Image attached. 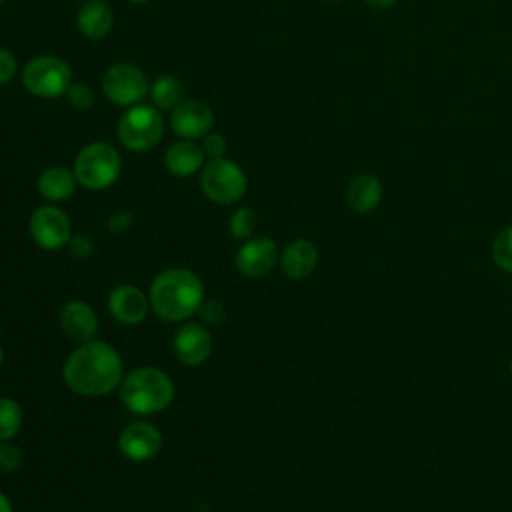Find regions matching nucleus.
<instances>
[{
	"instance_id": "f257e3e1",
	"label": "nucleus",
	"mask_w": 512,
	"mask_h": 512,
	"mask_svg": "<svg viewBox=\"0 0 512 512\" xmlns=\"http://www.w3.org/2000/svg\"><path fill=\"white\" fill-rule=\"evenodd\" d=\"M66 386L86 398H98L114 392L124 374L118 350L104 340H90L78 344L62 366Z\"/></svg>"
},
{
	"instance_id": "f03ea898",
	"label": "nucleus",
	"mask_w": 512,
	"mask_h": 512,
	"mask_svg": "<svg viewBox=\"0 0 512 512\" xmlns=\"http://www.w3.org/2000/svg\"><path fill=\"white\" fill-rule=\"evenodd\" d=\"M152 312L166 322H184L198 314L204 302L202 278L190 268H166L148 290Z\"/></svg>"
},
{
	"instance_id": "7ed1b4c3",
	"label": "nucleus",
	"mask_w": 512,
	"mask_h": 512,
	"mask_svg": "<svg viewBox=\"0 0 512 512\" xmlns=\"http://www.w3.org/2000/svg\"><path fill=\"white\" fill-rule=\"evenodd\" d=\"M122 404L140 416H150L166 410L174 398L172 378L154 366L130 370L120 382Z\"/></svg>"
},
{
	"instance_id": "20e7f679",
	"label": "nucleus",
	"mask_w": 512,
	"mask_h": 512,
	"mask_svg": "<svg viewBox=\"0 0 512 512\" xmlns=\"http://www.w3.org/2000/svg\"><path fill=\"white\" fill-rule=\"evenodd\" d=\"M120 170V152L108 142L86 144L74 160L76 180L88 190H104L112 186L120 176Z\"/></svg>"
},
{
	"instance_id": "39448f33",
	"label": "nucleus",
	"mask_w": 512,
	"mask_h": 512,
	"mask_svg": "<svg viewBox=\"0 0 512 512\" xmlns=\"http://www.w3.org/2000/svg\"><path fill=\"white\" fill-rule=\"evenodd\" d=\"M116 134L126 150L146 152L162 140L164 118L156 106L134 104L120 116Z\"/></svg>"
},
{
	"instance_id": "423d86ee",
	"label": "nucleus",
	"mask_w": 512,
	"mask_h": 512,
	"mask_svg": "<svg viewBox=\"0 0 512 512\" xmlns=\"http://www.w3.org/2000/svg\"><path fill=\"white\" fill-rule=\"evenodd\" d=\"M200 188L212 202L232 204L246 194L248 178L236 162L228 158H214L202 166Z\"/></svg>"
},
{
	"instance_id": "0eeeda50",
	"label": "nucleus",
	"mask_w": 512,
	"mask_h": 512,
	"mask_svg": "<svg viewBox=\"0 0 512 512\" xmlns=\"http://www.w3.org/2000/svg\"><path fill=\"white\" fill-rule=\"evenodd\" d=\"M22 84L38 98H58L72 86V70L58 56H36L24 66Z\"/></svg>"
},
{
	"instance_id": "6e6552de",
	"label": "nucleus",
	"mask_w": 512,
	"mask_h": 512,
	"mask_svg": "<svg viewBox=\"0 0 512 512\" xmlns=\"http://www.w3.org/2000/svg\"><path fill=\"white\" fill-rule=\"evenodd\" d=\"M102 90L110 102L118 106H134L150 92V86L148 78L138 66L118 62L104 72Z\"/></svg>"
},
{
	"instance_id": "1a4fd4ad",
	"label": "nucleus",
	"mask_w": 512,
	"mask_h": 512,
	"mask_svg": "<svg viewBox=\"0 0 512 512\" xmlns=\"http://www.w3.org/2000/svg\"><path fill=\"white\" fill-rule=\"evenodd\" d=\"M28 230L36 246L44 250H60L72 238L70 218L54 204L38 206L28 220Z\"/></svg>"
},
{
	"instance_id": "9d476101",
	"label": "nucleus",
	"mask_w": 512,
	"mask_h": 512,
	"mask_svg": "<svg viewBox=\"0 0 512 512\" xmlns=\"http://www.w3.org/2000/svg\"><path fill=\"white\" fill-rule=\"evenodd\" d=\"M280 260L278 244L270 236H252L236 250V270L250 280L266 276Z\"/></svg>"
},
{
	"instance_id": "9b49d317",
	"label": "nucleus",
	"mask_w": 512,
	"mask_h": 512,
	"mask_svg": "<svg viewBox=\"0 0 512 512\" xmlns=\"http://www.w3.org/2000/svg\"><path fill=\"white\" fill-rule=\"evenodd\" d=\"M162 448V432L146 420L126 424L118 434V450L130 462H148Z\"/></svg>"
},
{
	"instance_id": "f8f14e48",
	"label": "nucleus",
	"mask_w": 512,
	"mask_h": 512,
	"mask_svg": "<svg viewBox=\"0 0 512 512\" xmlns=\"http://www.w3.org/2000/svg\"><path fill=\"white\" fill-rule=\"evenodd\" d=\"M212 334L200 322L182 324L172 338V350L180 364L184 366H200L212 354Z\"/></svg>"
},
{
	"instance_id": "ddd939ff",
	"label": "nucleus",
	"mask_w": 512,
	"mask_h": 512,
	"mask_svg": "<svg viewBox=\"0 0 512 512\" xmlns=\"http://www.w3.org/2000/svg\"><path fill=\"white\" fill-rule=\"evenodd\" d=\"M170 126L174 134L184 140L206 136L214 126V112L206 102L184 100L170 114Z\"/></svg>"
},
{
	"instance_id": "4468645a",
	"label": "nucleus",
	"mask_w": 512,
	"mask_h": 512,
	"mask_svg": "<svg viewBox=\"0 0 512 512\" xmlns=\"http://www.w3.org/2000/svg\"><path fill=\"white\" fill-rule=\"evenodd\" d=\"M108 310L116 322L124 326H136L146 318L150 310V298L134 284H120L108 296Z\"/></svg>"
},
{
	"instance_id": "2eb2a0df",
	"label": "nucleus",
	"mask_w": 512,
	"mask_h": 512,
	"mask_svg": "<svg viewBox=\"0 0 512 512\" xmlns=\"http://www.w3.org/2000/svg\"><path fill=\"white\" fill-rule=\"evenodd\" d=\"M60 328L64 336L76 344H84L98 334V316L84 300H68L60 310Z\"/></svg>"
},
{
	"instance_id": "dca6fc26",
	"label": "nucleus",
	"mask_w": 512,
	"mask_h": 512,
	"mask_svg": "<svg viewBox=\"0 0 512 512\" xmlns=\"http://www.w3.org/2000/svg\"><path fill=\"white\" fill-rule=\"evenodd\" d=\"M280 268L290 280H304L308 278L318 266V250L314 242L306 238L292 240L280 252Z\"/></svg>"
},
{
	"instance_id": "f3484780",
	"label": "nucleus",
	"mask_w": 512,
	"mask_h": 512,
	"mask_svg": "<svg viewBox=\"0 0 512 512\" xmlns=\"http://www.w3.org/2000/svg\"><path fill=\"white\" fill-rule=\"evenodd\" d=\"M114 24L112 8L104 0H86L76 12V26L84 38L100 40L108 36Z\"/></svg>"
},
{
	"instance_id": "a211bd4d",
	"label": "nucleus",
	"mask_w": 512,
	"mask_h": 512,
	"mask_svg": "<svg viewBox=\"0 0 512 512\" xmlns=\"http://www.w3.org/2000/svg\"><path fill=\"white\" fill-rule=\"evenodd\" d=\"M202 146L192 140H180L164 152V166L176 178H188L204 166Z\"/></svg>"
},
{
	"instance_id": "6ab92c4d",
	"label": "nucleus",
	"mask_w": 512,
	"mask_h": 512,
	"mask_svg": "<svg viewBox=\"0 0 512 512\" xmlns=\"http://www.w3.org/2000/svg\"><path fill=\"white\" fill-rule=\"evenodd\" d=\"M76 174L66 166H50L38 176V192L44 200L56 204L68 200L76 190Z\"/></svg>"
},
{
	"instance_id": "aec40b11",
	"label": "nucleus",
	"mask_w": 512,
	"mask_h": 512,
	"mask_svg": "<svg viewBox=\"0 0 512 512\" xmlns=\"http://www.w3.org/2000/svg\"><path fill=\"white\" fill-rule=\"evenodd\" d=\"M382 200V184L372 174H356L346 188V202L358 214L372 212Z\"/></svg>"
},
{
	"instance_id": "412c9836",
	"label": "nucleus",
	"mask_w": 512,
	"mask_h": 512,
	"mask_svg": "<svg viewBox=\"0 0 512 512\" xmlns=\"http://www.w3.org/2000/svg\"><path fill=\"white\" fill-rule=\"evenodd\" d=\"M150 98L158 110H174L184 102V84L170 74L158 76L150 86Z\"/></svg>"
},
{
	"instance_id": "4be33fe9",
	"label": "nucleus",
	"mask_w": 512,
	"mask_h": 512,
	"mask_svg": "<svg viewBox=\"0 0 512 512\" xmlns=\"http://www.w3.org/2000/svg\"><path fill=\"white\" fill-rule=\"evenodd\" d=\"M24 422L22 408L16 400L8 396H0V442L2 440H12Z\"/></svg>"
},
{
	"instance_id": "5701e85b",
	"label": "nucleus",
	"mask_w": 512,
	"mask_h": 512,
	"mask_svg": "<svg viewBox=\"0 0 512 512\" xmlns=\"http://www.w3.org/2000/svg\"><path fill=\"white\" fill-rule=\"evenodd\" d=\"M492 258L496 266L512 274V226L502 228L492 242Z\"/></svg>"
},
{
	"instance_id": "b1692460",
	"label": "nucleus",
	"mask_w": 512,
	"mask_h": 512,
	"mask_svg": "<svg viewBox=\"0 0 512 512\" xmlns=\"http://www.w3.org/2000/svg\"><path fill=\"white\" fill-rule=\"evenodd\" d=\"M228 230L236 240L252 238L256 230V212L252 208H238L228 220Z\"/></svg>"
},
{
	"instance_id": "393cba45",
	"label": "nucleus",
	"mask_w": 512,
	"mask_h": 512,
	"mask_svg": "<svg viewBox=\"0 0 512 512\" xmlns=\"http://www.w3.org/2000/svg\"><path fill=\"white\" fill-rule=\"evenodd\" d=\"M22 466V452L10 440L0 442V474H12Z\"/></svg>"
},
{
	"instance_id": "a878e982",
	"label": "nucleus",
	"mask_w": 512,
	"mask_h": 512,
	"mask_svg": "<svg viewBox=\"0 0 512 512\" xmlns=\"http://www.w3.org/2000/svg\"><path fill=\"white\" fill-rule=\"evenodd\" d=\"M64 96H66L68 104L76 110H88L96 100L94 92L86 84H72Z\"/></svg>"
},
{
	"instance_id": "bb28decb",
	"label": "nucleus",
	"mask_w": 512,
	"mask_h": 512,
	"mask_svg": "<svg viewBox=\"0 0 512 512\" xmlns=\"http://www.w3.org/2000/svg\"><path fill=\"white\" fill-rule=\"evenodd\" d=\"M202 152L208 160H214V158H224V152H226V138L218 132H208L204 136V142H202Z\"/></svg>"
},
{
	"instance_id": "cd10ccee",
	"label": "nucleus",
	"mask_w": 512,
	"mask_h": 512,
	"mask_svg": "<svg viewBox=\"0 0 512 512\" xmlns=\"http://www.w3.org/2000/svg\"><path fill=\"white\" fill-rule=\"evenodd\" d=\"M68 250L74 258L84 260V258L94 254V240L86 234H72V238L68 242Z\"/></svg>"
},
{
	"instance_id": "c85d7f7f",
	"label": "nucleus",
	"mask_w": 512,
	"mask_h": 512,
	"mask_svg": "<svg viewBox=\"0 0 512 512\" xmlns=\"http://www.w3.org/2000/svg\"><path fill=\"white\" fill-rule=\"evenodd\" d=\"M198 314H200L204 326L206 324L214 326V324H220L224 320V306L220 302H216V300H208V302H202Z\"/></svg>"
},
{
	"instance_id": "c756f323",
	"label": "nucleus",
	"mask_w": 512,
	"mask_h": 512,
	"mask_svg": "<svg viewBox=\"0 0 512 512\" xmlns=\"http://www.w3.org/2000/svg\"><path fill=\"white\" fill-rule=\"evenodd\" d=\"M16 70H18V64H16L14 54L0 46V86L8 84L14 78Z\"/></svg>"
},
{
	"instance_id": "7c9ffc66",
	"label": "nucleus",
	"mask_w": 512,
	"mask_h": 512,
	"mask_svg": "<svg viewBox=\"0 0 512 512\" xmlns=\"http://www.w3.org/2000/svg\"><path fill=\"white\" fill-rule=\"evenodd\" d=\"M106 226L112 234H120V232H126L130 226H132V214L128 210H118L114 214L108 216L106 220Z\"/></svg>"
},
{
	"instance_id": "2f4dec72",
	"label": "nucleus",
	"mask_w": 512,
	"mask_h": 512,
	"mask_svg": "<svg viewBox=\"0 0 512 512\" xmlns=\"http://www.w3.org/2000/svg\"><path fill=\"white\" fill-rule=\"evenodd\" d=\"M372 8H390L396 4V0H364Z\"/></svg>"
},
{
	"instance_id": "473e14b6",
	"label": "nucleus",
	"mask_w": 512,
	"mask_h": 512,
	"mask_svg": "<svg viewBox=\"0 0 512 512\" xmlns=\"http://www.w3.org/2000/svg\"><path fill=\"white\" fill-rule=\"evenodd\" d=\"M0 512H12V502L2 490H0Z\"/></svg>"
},
{
	"instance_id": "72a5a7b5",
	"label": "nucleus",
	"mask_w": 512,
	"mask_h": 512,
	"mask_svg": "<svg viewBox=\"0 0 512 512\" xmlns=\"http://www.w3.org/2000/svg\"><path fill=\"white\" fill-rule=\"evenodd\" d=\"M126 2H130V4H144V2H148V0H126Z\"/></svg>"
},
{
	"instance_id": "f704fd0d",
	"label": "nucleus",
	"mask_w": 512,
	"mask_h": 512,
	"mask_svg": "<svg viewBox=\"0 0 512 512\" xmlns=\"http://www.w3.org/2000/svg\"><path fill=\"white\" fill-rule=\"evenodd\" d=\"M2 360H4V350H2V346H0V364H2Z\"/></svg>"
},
{
	"instance_id": "c9c22d12",
	"label": "nucleus",
	"mask_w": 512,
	"mask_h": 512,
	"mask_svg": "<svg viewBox=\"0 0 512 512\" xmlns=\"http://www.w3.org/2000/svg\"><path fill=\"white\" fill-rule=\"evenodd\" d=\"M510 372H512V358H510Z\"/></svg>"
},
{
	"instance_id": "e433bc0d",
	"label": "nucleus",
	"mask_w": 512,
	"mask_h": 512,
	"mask_svg": "<svg viewBox=\"0 0 512 512\" xmlns=\"http://www.w3.org/2000/svg\"><path fill=\"white\" fill-rule=\"evenodd\" d=\"M326 2H336V0H326Z\"/></svg>"
},
{
	"instance_id": "4c0bfd02",
	"label": "nucleus",
	"mask_w": 512,
	"mask_h": 512,
	"mask_svg": "<svg viewBox=\"0 0 512 512\" xmlns=\"http://www.w3.org/2000/svg\"><path fill=\"white\" fill-rule=\"evenodd\" d=\"M78 2H86V0H78Z\"/></svg>"
},
{
	"instance_id": "58836bf2",
	"label": "nucleus",
	"mask_w": 512,
	"mask_h": 512,
	"mask_svg": "<svg viewBox=\"0 0 512 512\" xmlns=\"http://www.w3.org/2000/svg\"><path fill=\"white\" fill-rule=\"evenodd\" d=\"M2 2H4V0H0V4H2Z\"/></svg>"
}]
</instances>
